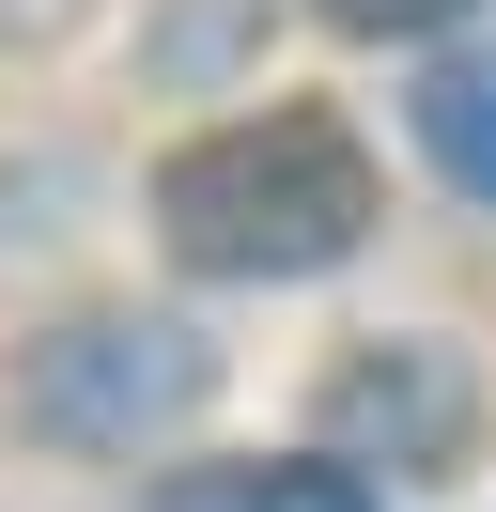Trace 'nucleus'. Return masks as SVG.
<instances>
[{
  "label": "nucleus",
  "mask_w": 496,
  "mask_h": 512,
  "mask_svg": "<svg viewBox=\"0 0 496 512\" xmlns=\"http://www.w3.org/2000/svg\"><path fill=\"white\" fill-rule=\"evenodd\" d=\"M372 218H388V187L341 109H233L155 156V233L186 280H326Z\"/></svg>",
  "instance_id": "1"
},
{
  "label": "nucleus",
  "mask_w": 496,
  "mask_h": 512,
  "mask_svg": "<svg viewBox=\"0 0 496 512\" xmlns=\"http://www.w3.org/2000/svg\"><path fill=\"white\" fill-rule=\"evenodd\" d=\"M202 373H217V357L186 342V326H155V311H93V326H62V342L31 357V404H47L62 435H93V450H140L155 419L202 404Z\"/></svg>",
  "instance_id": "2"
},
{
  "label": "nucleus",
  "mask_w": 496,
  "mask_h": 512,
  "mask_svg": "<svg viewBox=\"0 0 496 512\" xmlns=\"http://www.w3.org/2000/svg\"><path fill=\"white\" fill-rule=\"evenodd\" d=\"M140 512H388V497L357 481V450H202Z\"/></svg>",
  "instance_id": "3"
},
{
  "label": "nucleus",
  "mask_w": 496,
  "mask_h": 512,
  "mask_svg": "<svg viewBox=\"0 0 496 512\" xmlns=\"http://www.w3.org/2000/svg\"><path fill=\"white\" fill-rule=\"evenodd\" d=\"M403 125H419V156L450 171L465 202H496V47H434L419 94H403Z\"/></svg>",
  "instance_id": "4"
},
{
  "label": "nucleus",
  "mask_w": 496,
  "mask_h": 512,
  "mask_svg": "<svg viewBox=\"0 0 496 512\" xmlns=\"http://www.w3.org/2000/svg\"><path fill=\"white\" fill-rule=\"evenodd\" d=\"M341 419H357V435H388V450H434L465 419V388H450V357H357V373H341Z\"/></svg>",
  "instance_id": "5"
},
{
  "label": "nucleus",
  "mask_w": 496,
  "mask_h": 512,
  "mask_svg": "<svg viewBox=\"0 0 496 512\" xmlns=\"http://www.w3.org/2000/svg\"><path fill=\"white\" fill-rule=\"evenodd\" d=\"M450 16H481V0H326V32H372V47H419Z\"/></svg>",
  "instance_id": "6"
}]
</instances>
